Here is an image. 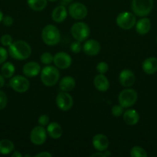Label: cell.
<instances>
[{"mask_svg": "<svg viewBox=\"0 0 157 157\" xmlns=\"http://www.w3.org/2000/svg\"><path fill=\"white\" fill-rule=\"evenodd\" d=\"M47 1H49V2H53L57 1V0H47Z\"/></svg>", "mask_w": 157, "mask_h": 157, "instance_id": "43", "label": "cell"}, {"mask_svg": "<svg viewBox=\"0 0 157 157\" xmlns=\"http://www.w3.org/2000/svg\"><path fill=\"white\" fill-rule=\"evenodd\" d=\"M83 49L85 53L89 56H95L97 55L100 52V44L95 39H89L85 42L83 44Z\"/></svg>", "mask_w": 157, "mask_h": 157, "instance_id": "14", "label": "cell"}, {"mask_svg": "<svg viewBox=\"0 0 157 157\" xmlns=\"http://www.w3.org/2000/svg\"><path fill=\"white\" fill-rule=\"evenodd\" d=\"M15 67L11 62H6L1 67V73L4 78H10L15 73Z\"/></svg>", "mask_w": 157, "mask_h": 157, "instance_id": "26", "label": "cell"}, {"mask_svg": "<svg viewBox=\"0 0 157 157\" xmlns=\"http://www.w3.org/2000/svg\"><path fill=\"white\" fill-rule=\"evenodd\" d=\"M94 85L98 90L105 92L109 89V81L104 75L99 74L94 78Z\"/></svg>", "mask_w": 157, "mask_h": 157, "instance_id": "19", "label": "cell"}, {"mask_svg": "<svg viewBox=\"0 0 157 157\" xmlns=\"http://www.w3.org/2000/svg\"><path fill=\"white\" fill-rule=\"evenodd\" d=\"M123 108L124 107H122L121 105H115L112 107V113L114 117H120L123 113Z\"/></svg>", "mask_w": 157, "mask_h": 157, "instance_id": "30", "label": "cell"}, {"mask_svg": "<svg viewBox=\"0 0 157 157\" xmlns=\"http://www.w3.org/2000/svg\"><path fill=\"white\" fill-rule=\"evenodd\" d=\"M12 157H22V155L18 151H15L13 153H12Z\"/></svg>", "mask_w": 157, "mask_h": 157, "instance_id": "40", "label": "cell"}, {"mask_svg": "<svg viewBox=\"0 0 157 157\" xmlns=\"http://www.w3.org/2000/svg\"><path fill=\"white\" fill-rule=\"evenodd\" d=\"M75 86V81L72 77H63L59 82V88L62 91L69 92L74 89Z\"/></svg>", "mask_w": 157, "mask_h": 157, "instance_id": "23", "label": "cell"}, {"mask_svg": "<svg viewBox=\"0 0 157 157\" xmlns=\"http://www.w3.org/2000/svg\"><path fill=\"white\" fill-rule=\"evenodd\" d=\"M91 156L92 157H94V156H102V157H106V155H105V153H103V152H100L99 151V153H93L92 155H91Z\"/></svg>", "mask_w": 157, "mask_h": 157, "instance_id": "38", "label": "cell"}, {"mask_svg": "<svg viewBox=\"0 0 157 157\" xmlns=\"http://www.w3.org/2000/svg\"><path fill=\"white\" fill-rule=\"evenodd\" d=\"M67 18V10L64 6H58L52 12V19L55 22L61 23Z\"/></svg>", "mask_w": 157, "mask_h": 157, "instance_id": "18", "label": "cell"}, {"mask_svg": "<svg viewBox=\"0 0 157 157\" xmlns=\"http://www.w3.org/2000/svg\"><path fill=\"white\" fill-rule=\"evenodd\" d=\"M47 134L52 139H58L62 135V129L61 126L56 122H52L48 125L47 127Z\"/></svg>", "mask_w": 157, "mask_h": 157, "instance_id": "22", "label": "cell"}, {"mask_svg": "<svg viewBox=\"0 0 157 157\" xmlns=\"http://www.w3.org/2000/svg\"><path fill=\"white\" fill-rule=\"evenodd\" d=\"M14 148H15L14 144L9 140L3 139L0 140V154H9L13 151Z\"/></svg>", "mask_w": 157, "mask_h": 157, "instance_id": "24", "label": "cell"}, {"mask_svg": "<svg viewBox=\"0 0 157 157\" xmlns=\"http://www.w3.org/2000/svg\"><path fill=\"white\" fill-rule=\"evenodd\" d=\"M5 84V78L2 75H0V88L4 86Z\"/></svg>", "mask_w": 157, "mask_h": 157, "instance_id": "39", "label": "cell"}, {"mask_svg": "<svg viewBox=\"0 0 157 157\" xmlns=\"http://www.w3.org/2000/svg\"><path fill=\"white\" fill-rule=\"evenodd\" d=\"M135 81V77L133 72L129 69L122 71L119 75V82L123 87H132Z\"/></svg>", "mask_w": 157, "mask_h": 157, "instance_id": "15", "label": "cell"}, {"mask_svg": "<svg viewBox=\"0 0 157 157\" xmlns=\"http://www.w3.org/2000/svg\"><path fill=\"white\" fill-rule=\"evenodd\" d=\"M136 23L135 16L132 12H122L116 18L117 25L124 30H129L135 26Z\"/></svg>", "mask_w": 157, "mask_h": 157, "instance_id": "7", "label": "cell"}, {"mask_svg": "<svg viewBox=\"0 0 157 157\" xmlns=\"http://www.w3.org/2000/svg\"><path fill=\"white\" fill-rule=\"evenodd\" d=\"M2 18H3V13L0 11V22L2 21Z\"/></svg>", "mask_w": 157, "mask_h": 157, "instance_id": "42", "label": "cell"}, {"mask_svg": "<svg viewBox=\"0 0 157 157\" xmlns=\"http://www.w3.org/2000/svg\"><path fill=\"white\" fill-rule=\"evenodd\" d=\"M71 34L76 41L82 42L89 38L90 35V29L85 22H76L71 28Z\"/></svg>", "mask_w": 157, "mask_h": 157, "instance_id": "5", "label": "cell"}, {"mask_svg": "<svg viewBox=\"0 0 157 157\" xmlns=\"http://www.w3.org/2000/svg\"><path fill=\"white\" fill-rule=\"evenodd\" d=\"M123 120L128 125H135L139 121V114L135 110L129 109L126 110L123 114Z\"/></svg>", "mask_w": 157, "mask_h": 157, "instance_id": "21", "label": "cell"}, {"mask_svg": "<svg viewBox=\"0 0 157 157\" xmlns=\"http://www.w3.org/2000/svg\"><path fill=\"white\" fill-rule=\"evenodd\" d=\"M130 156L132 157H146L147 156V153L142 147H134L131 150Z\"/></svg>", "mask_w": 157, "mask_h": 157, "instance_id": "27", "label": "cell"}, {"mask_svg": "<svg viewBox=\"0 0 157 157\" xmlns=\"http://www.w3.org/2000/svg\"><path fill=\"white\" fill-rule=\"evenodd\" d=\"M30 140L35 145H42L47 139V131L42 126L34 127L30 133Z\"/></svg>", "mask_w": 157, "mask_h": 157, "instance_id": "10", "label": "cell"}, {"mask_svg": "<svg viewBox=\"0 0 157 157\" xmlns=\"http://www.w3.org/2000/svg\"><path fill=\"white\" fill-rule=\"evenodd\" d=\"M151 21L148 18H143L135 23V30L139 35H146L150 31Z\"/></svg>", "mask_w": 157, "mask_h": 157, "instance_id": "20", "label": "cell"}, {"mask_svg": "<svg viewBox=\"0 0 157 157\" xmlns=\"http://www.w3.org/2000/svg\"><path fill=\"white\" fill-rule=\"evenodd\" d=\"M60 32L53 25H48L42 32V38L47 45L52 46L58 44L60 41Z\"/></svg>", "mask_w": 157, "mask_h": 157, "instance_id": "3", "label": "cell"}, {"mask_svg": "<svg viewBox=\"0 0 157 157\" xmlns=\"http://www.w3.org/2000/svg\"><path fill=\"white\" fill-rule=\"evenodd\" d=\"M53 58L54 57L52 56V54H50L49 52H45L40 57V61L42 64L48 65L53 61Z\"/></svg>", "mask_w": 157, "mask_h": 157, "instance_id": "28", "label": "cell"}, {"mask_svg": "<svg viewBox=\"0 0 157 157\" xmlns=\"http://www.w3.org/2000/svg\"><path fill=\"white\" fill-rule=\"evenodd\" d=\"M7 97L3 91L0 90V110H3L7 105Z\"/></svg>", "mask_w": 157, "mask_h": 157, "instance_id": "33", "label": "cell"}, {"mask_svg": "<svg viewBox=\"0 0 157 157\" xmlns=\"http://www.w3.org/2000/svg\"><path fill=\"white\" fill-rule=\"evenodd\" d=\"M38 122L40 126H42V127H45V126H47L49 124V117L46 114H42L38 117Z\"/></svg>", "mask_w": 157, "mask_h": 157, "instance_id": "34", "label": "cell"}, {"mask_svg": "<svg viewBox=\"0 0 157 157\" xmlns=\"http://www.w3.org/2000/svg\"><path fill=\"white\" fill-rule=\"evenodd\" d=\"M0 41L3 46H9L12 43V38L9 35L6 34V35H3L1 37Z\"/></svg>", "mask_w": 157, "mask_h": 157, "instance_id": "32", "label": "cell"}, {"mask_svg": "<svg viewBox=\"0 0 157 157\" xmlns=\"http://www.w3.org/2000/svg\"><path fill=\"white\" fill-rule=\"evenodd\" d=\"M143 71L147 75H153L157 71V58L155 57L148 58L143 61Z\"/></svg>", "mask_w": 157, "mask_h": 157, "instance_id": "17", "label": "cell"}, {"mask_svg": "<svg viewBox=\"0 0 157 157\" xmlns=\"http://www.w3.org/2000/svg\"><path fill=\"white\" fill-rule=\"evenodd\" d=\"M53 62L58 68L66 69L70 67L72 64V58L69 54L66 52H58L54 56Z\"/></svg>", "mask_w": 157, "mask_h": 157, "instance_id": "12", "label": "cell"}, {"mask_svg": "<svg viewBox=\"0 0 157 157\" xmlns=\"http://www.w3.org/2000/svg\"><path fill=\"white\" fill-rule=\"evenodd\" d=\"M35 157H52V154L49 153H48V152H42V153H38V154H36L35 156Z\"/></svg>", "mask_w": 157, "mask_h": 157, "instance_id": "37", "label": "cell"}, {"mask_svg": "<svg viewBox=\"0 0 157 157\" xmlns=\"http://www.w3.org/2000/svg\"><path fill=\"white\" fill-rule=\"evenodd\" d=\"M156 41H157V38H156Z\"/></svg>", "mask_w": 157, "mask_h": 157, "instance_id": "44", "label": "cell"}, {"mask_svg": "<svg viewBox=\"0 0 157 157\" xmlns=\"http://www.w3.org/2000/svg\"><path fill=\"white\" fill-rule=\"evenodd\" d=\"M9 54L13 59L22 61L30 57L32 48L26 41L18 40L9 46Z\"/></svg>", "mask_w": 157, "mask_h": 157, "instance_id": "1", "label": "cell"}, {"mask_svg": "<svg viewBox=\"0 0 157 157\" xmlns=\"http://www.w3.org/2000/svg\"><path fill=\"white\" fill-rule=\"evenodd\" d=\"M56 105L62 111L70 110L73 106V99L68 92L62 91L58 94L56 97Z\"/></svg>", "mask_w": 157, "mask_h": 157, "instance_id": "9", "label": "cell"}, {"mask_svg": "<svg viewBox=\"0 0 157 157\" xmlns=\"http://www.w3.org/2000/svg\"><path fill=\"white\" fill-rule=\"evenodd\" d=\"M2 22L6 26H11L12 25V23H13V19L9 15H6V16L3 17Z\"/></svg>", "mask_w": 157, "mask_h": 157, "instance_id": "36", "label": "cell"}, {"mask_svg": "<svg viewBox=\"0 0 157 157\" xmlns=\"http://www.w3.org/2000/svg\"><path fill=\"white\" fill-rule=\"evenodd\" d=\"M92 145L97 151L104 152L109 147V139L104 134L99 133V134L95 135L92 138Z\"/></svg>", "mask_w": 157, "mask_h": 157, "instance_id": "13", "label": "cell"}, {"mask_svg": "<svg viewBox=\"0 0 157 157\" xmlns=\"http://www.w3.org/2000/svg\"><path fill=\"white\" fill-rule=\"evenodd\" d=\"M96 70L97 71L99 74H103L104 75L105 73L108 71L109 70V65H108L107 63L106 62H99L96 66Z\"/></svg>", "mask_w": 157, "mask_h": 157, "instance_id": "29", "label": "cell"}, {"mask_svg": "<svg viewBox=\"0 0 157 157\" xmlns=\"http://www.w3.org/2000/svg\"><path fill=\"white\" fill-rule=\"evenodd\" d=\"M82 48H83V47H82V44L81 43H80V41H74V42H72V44H71L70 49L73 53H79L82 51Z\"/></svg>", "mask_w": 157, "mask_h": 157, "instance_id": "31", "label": "cell"}, {"mask_svg": "<svg viewBox=\"0 0 157 157\" xmlns=\"http://www.w3.org/2000/svg\"><path fill=\"white\" fill-rule=\"evenodd\" d=\"M27 4L31 9L35 12L44 10L47 6V0H27Z\"/></svg>", "mask_w": 157, "mask_h": 157, "instance_id": "25", "label": "cell"}, {"mask_svg": "<svg viewBox=\"0 0 157 157\" xmlns=\"http://www.w3.org/2000/svg\"><path fill=\"white\" fill-rule=\"evenodd\" d=\"M9 85L15 91L18 93H24L29 90L30 83L29 80L25 77L22 75H16L11 78Z\"/></svg>", "mask_w": 157, "mask_h": 157, "instance_id": "8", "label": "cell"}, {"mask_svg": "<svg viewBox=\"0 0 157 157\" xmlns=\"http://www.w3.org/2000/svg\"><path fill=\"white\" fill-rule=\"evenodd\" d=\"M41 71V67L39 64L35 61H30L26 63L22 68V72L25 76L28 78H33L37 76Z\"/></svg>", "mask_w": 157, "mask_h": 157, "instance_id": "16", "label": "cell"}, {"mask_svg": "<svg viewBox=\"0 0 157 157\" xmlns=\"http://www.w3.org/2000/svg\"><path fill=\"white\" fill-rule=\"evenodd\" d=\"M72 1H73V0H62L63 2L66 3V4H69V3H71Z\"/></svg>", "mask_w": 157, "mask_h": 157, "instance_id": "41", "label": "cell"}, {"mask_svg": "<svg viewBox=\"0 0 157 157\" xmlns=\"http://www.w3.org/2000/svg\"><path fill=\"white\" fill-rule=\"evenodd\" d=\"M118 99L120 105L124 108H127L135 104L138 99V94L134 89H125L120 92Z\"/></svg>", "mask_w": 157, "mask_h": 157, "instance_id": "6", "label": "cell"}, {"mask_svg": "<svg viewBox=\"0 0 157 157\" xmlns=\"http://www.w3.org/2000/svg\"><path fill=\"white\" fill-rule=\"evenodd\" d=\"M8 58V52L5 48L0 47V64L4 63Z\"/></svg>", "mask_w": 157, "mask_h": 157, "instance_id": "35", "label": "cell"}, {"mask_svg": "<svg viewBox=\"0 0 157 157\" xmlns=\"http://www.w3.org/2000/svg\"><path fill=\"white\" fill-rule=\"evenodd\" d=\"M69 13L72 18L76 20L83 19L88 14L87 8L80 2H74L69 7Z\"/></svg>", "mask_w": 157, "mask_h": 157, "instance_id": "11", "label": "cell"}, {"mask_svg": "<svg viewBox=\"0 0 157 157\" xmlns=\"http://www.w3.org/2000/svg\"><path fill=\"white\" fill-rule=\"evenodd\" d=\"M60 74L58 69L53 66H46L42 70L41 81L44 85L52 87L58 83Z\"/></svg>", "mask_w": 157, "mask_h": 157, "instance_id": "2", "label": "cell"}, {"mask_svg": "<svg viewBox=\"0 0 157 157\" xmlns=\"http://www.w3.org/2000/svg\"><path fill=\"white\" fill-rule=\"evenodd\" d=\"M132 10L135 15L144 17L149 15L153 8V0H132Z\"/></svg>", "mask_w": 157, "mask_h": 157, "instance_id": "4", "label": "cell"}]
</instances>
